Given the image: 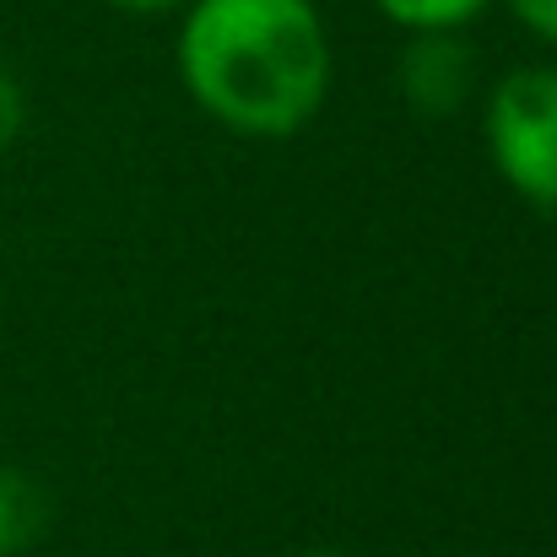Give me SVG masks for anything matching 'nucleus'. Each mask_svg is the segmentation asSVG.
I'll return each instance as SVG.
<instances>
[{
  "mask_svg": "<svg viewBox=\"0 0 557 557\" xmlns=\"http://www.w3.org/2000/svg\"><path fill=\"white\" fill-rule=\"evenodd\" d=\"M174 60L189 103L249 141L298 136L331 98V33L314 0H189Z\"/></svg>",
  "mask_w": 557,
  "mask_h": 557,
  "instance_id": "nucleus-1",
  "label": "nucleus"
},
{
  "mask_svg": "<svg viewBox=\"0 0 557 557\" xmlns=\"http://www.w3.org/2000/svg\"><path fill=\"white\" fill-rule=\"evenodd\" d=\"M482 136L498 180L525 206L557 211V65H515L493 82Z\"/></svg>",
  "mask_w": 557,
  "mask_h": 557,
  "instance_id": "nucleus-2",
  "label": "nucleus"
},
{
  "mask_svg": "<svg viewBox=\"0 0 557 557\" xmlns=\"http://www.w3.org/2000/svg\"><path fill=\"white\" fill-rule=\"evenodd\" d=\"M395 82H400V98L411 114L449 120L476 92V49L460 33H406Z\"/></svg>",
  "mask_w": 557,
  "mask_h": 557,
  "instance_id": "nucleus-3",
  "label": "nucleus"
},
{
  "mask_svg": "<svg viewBox=\"0 0 557 557\" xmlns=\"http://www.w3.org/2000/svg\"><path fill=\"white\" fill-rule=\"evenodd\" d=\"M44 520H49V504H44L38 482L0 460V557L27 553V547L38 542Z\"/></svg>",
  "mask_w": 557,
  "mask_h": 557,
  "instance_id": "nucleus-4",
  "label": "nucleus"
},
{
  "mask_svg": "<svg viewBox=\"0 0 557 557\" xmlns=\"http://www.w3.org/2000/svg\"><path fill=\"white\" fill-rule=\"evenodd\" d=\"M373 5L384 11V22H395L406 33H460L493 0H373Z\"/></svg>",
  "mask_w": 557,
  "mask_h": 557,
  "instance_id": "nucleus-5",
  "label": "nucleus"
},
{
  "mask_svg": "<svg viewBox=\"0 0 557 557\" xmlns=\"http://www.w3.org/2000/svg\"><path fill=\"white\" fill-rule=\"evenodd\" d=\"M22 131H27V92H22V82L0 65V158L22 141Z\"/></svg>",
  "mask_w": 557,
  "mask_h": 557,
  "instance_id": "nucleus-6",
  "label": "nucleus"
},
{
  "mask_svg": "<svg viewBox=\"0 0 557 557\" xmlns=\"http://www.w3.org/2000/svg\"><path fill=\"white\" fill-rule=\"evenodd\" d=\"M509 11H515L542 44H557V0H509Z\"/></svg>",
  "mask_w": 557,
  "mask_h": 557,
  "instance_id": "nucleus-7",
  "label": "nucleus"
},
{
  "mask_svg": "<svg viewBox=\"0 0 557 557\" xmlns=\"http://www.w3.org/2000/svg\"><path fill=\"white\" fill-rule=\"evenodd\" d=\"M103 5L131 11V16H158V11H180V5H189V0H103Z\"/></svg>",
  "mask_w": 557,
  "mask_h": 557,
  "instance_id": "nucleus-8",
  "label": "nucleus"
},
{
  "mask_svg": "<svg viewBox=\"0 0 557 557\" xmlns=\"http://www.w3.org/2000/svg\"><path fill=\"white\" fill-rule=\"evenodd\" d=\"M298 557H347V553H336V547H309V553H298Z\"/></svg>",
  "mask_w": 557,
  "mask_h": 557,
  "instance_id": "nucleus-9",
  "label": "nucleus"
}]
</instances>
